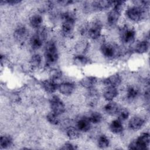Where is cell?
Here are the masks:
<instances>
[{
	"mask_svg": "<svg viewBox=\"0 0 150 150\" xmlns=\"http://www.w3.org/2000/svg\"><path fill=\"white\" fill-rule=\"evenodd\" d=\"M121 13L115 9H112L109 12L107 15V23L109 25H114L118 21Z\"/></svg>",
	"mask_w": 150,
	"mask_h": 150,
	"instance_id": "cell-16",
	"label": "cell"
},
{
	"mask_svg": "<svg viewBox=\"0 0 150 150\" xmlns=\"http://www.w3.org/2000/svg\"><path fill=\"white\" fill-rule=\"evenodd\" d=\"M62 32L64 36L71 35L73 31L75 23V17L70 12H64L62 15Z\"/></svg>",
	"mask_w": 150,
	"mask_h": 150,
	"instance_id": "cell-1",
	"label": "cell"
},
{
	"mask_svg": "<svg viewBox=\"0 0 150 150\" xmlns=\"http://www.w3.org/2000/svg\"><path fill=\"white\" fill-rule=\"evenodd\" d=\"M50 105L52 112L57 115L62 114L65 111V105L60 98L54 96L50 99Z\"/></svg>",
	"mask_w": 150,
	"mask_h": 150,
	"instance_id": "cell-9",
	"label": "cell"
},
{
	"mask_svg": "<svg viewBox=\"0 0 150 150\" xmlns=\"http://www.w3.org/2000/svg\"><path fill=\"white\" fill-rule=\"evenodd\" d=\"M113 4L111 1H97L91 4V8L94 11H103L110 8Z\"/></svg>",
	"mask_w": 150,
	"mask_h": 150,
	"instance_id": "cell-10",
	"label": "cell"
},
{
	"mask_svg": "<svg viewBox=\"0 0 150 150\" xmlns=\"http://www.w3.org/2000/svg\"><path fill=\"white\" fill-rule=\"evenodd\" d=\"M75 88L74 84L70 82H64L58 85L57 90L59 92L66 96L70 95L73 93Z\"/></svg>",
	"mask_w": 150,
	"mask_h": 150,
	"instance_id": "cell-11",
	"label": "cell"
},
{
	"mask_svg": "<svg viewBox=\"0 0 150 150\" xmlns=\"http://www.w3.org/2000/svg\"><path fill=\"white\" fill-rule=\"evenodd\" d=\"M98 99V94L97 90H94L93 88L89 89L87 96V103L89 104V105L91 107L94 106L97 104Z\"/></svg>",
	"mask_w": 150,
	"mask_h": 150,
	"instance_id": "cell-19",
	"label": "cell"
},
{
	"mask_svg": "<svg viewBox=\"0 0 150 150\" xmlns=\"http://www.w3.org/2000/svg\"><path fill=\"white\" fill-rule=\"evenodd\" d=\"M120 36L121 42L125 44H131L135 37V31L134 29L124 26L121 28L120 31Z\"/></svg>",
	"mask_w": 150,
	"mask_h": 150,
	"instance_id": "cell-5",
	"label": "cell"
},
{
	"mask_svg": "<svg viewBox=\"0 0 150 150\" xmlns=\"http://www.w3.org/2000/svg\"><path fill=\"white\" fill-rule=\"evenodd\" d=\"M58 115H59L53 112H50L46 115V118L50 124L53 125H57L59 123V118Z\"/></svg>",
	"mask_w": 150,
	"mask_h": 150,
	"instance_id": "cell-29",
	"label": "cell"
},
{
	"mask_svg": "<svg viewBox=\"0 0 150 150\" xmlns=\"http://www.w3.org/2000/svg\"><path fill=\"white\" fill-rule=\"evenodd\" d=\"M45 57L47 64H52L57 62L59 54L54 42L50 41L46 44L45 50Z\"/></svg>",
	"mask_w": 150,
	"mask_h": 150,
	"instance_id": "cell-3",
	"label": "cell"
},
{
	"mask_svg": "<svg viewBox=\"0 0 150 150\" xmlns=\"http://www.w3.org/2000/svg\"><path fill=\"white\" fill-rule=\"evenodd\" d=\"M88 47V43L87 42H80L76 46V50L80 53H84Z\"/></svg>",
	"mask_w": 150,
	"mask_h": 150,
	"instance_id": "cell-34",
	"label": "cell"
},
{
	"mask_svg": "<svg viewBox=\"0 0 150 150\" xmlns=\"http://www.w3.org/2000/svg\"><path fill=\"white\" fill-rule=\"evenodd\" d=\"M12 144V138L8 135H2L0 138V145L2 148H7Z\"/></svg>",
	"mask_w": 150,
	"mask_h": 150,
	"instance_id": "cell-25",
	"label": "cell"
},
{
	"mask_svg": "<svg viewBox=\"0 0 150 150\" xmlns=\"http://www.w3.org/2000/svg\"><path fill=\"white\" fill-rule=\"evenodd\" d=\"M110 129L111 131L115 134H120L123 131V125L122 122L119 120L112 121L110 125Z\"/></svg>",
	"mask_w": 150,
	"mask_h": 150,
	"instance_id": "cell-21",
	"label": "cell"
},
{
	"mask_svg": "<svg viewBox=\"0 0 150 150\" xmlns=\"http://www.w3.org/2000/svg\"><path fill=\"white\" fill-rule=\"evenodd\" d=\"M144 124V120L139 117H134L132 118L128 123L129 128L133 131L139 130Z\"/></svg>",
	"mask_w": 150,
	"mask_h": 150,
	"instance_id": "cell-14",
	"label": "cell"
},
{
	"mask_svg": "<svg viewBox=\"0 0 150 150\" xmlns=\"http://www.w3.org/2000/svg\"><path fill=\"white\" fill-rule=\"evenodd\" d=\"M91 123L88 118L82 117L77 121V126L78 129L83 132H87L91 128Z\"/></svg>",
	"mask_w": 150,
	"mask_h": 150,
	"instance_id": "cell-15",
	"label": "cell"
},
{
	"mask_svg": "<svg viewBox=\"0 0 150 150\" xmlns=\"http://www.w3.org/2000/svg\"><path fill=\"white\" fill-rule=\"evenodd\" d=\"M29 22L32 27L35 28H39L42 23L43 19L40 15H35L30 18Z\"/></svg>",
	"mask_w": 150,
	"mask_h": 150,
	"instance_id": "cell-24",
	"label": "cell"
},
{
	"mask_svg": "<svg viewBox=\"0 0 150 150\" xmlns=\"http://www.w3.org/2000/svg\"><path fill=\"white\" fill-rule=\"evenodd\" d=\"M59 3H60L61 5H70L72 3H73V1H58Z\"/></svg>",
	"mask_w": 150,
	"mask_h": 150,
	"instance_id": "cell-38",
	"label": "cell"
},
{
	"mask_svg": "<svg viewBox=\"0 0 150 150\" xmlns=\"http://www.w3.org/2000/svg\"><path fill=\"white\" fill-rule=\"evenodd\" d=\"M74 64L78 66H85L90 63V59L82 54L75 56L73 58Z\"/></svg>",
	"mask_w": 150,
	"mask_h": 150,
	"instance_id": "cell-23",
	"label": "cell"
},
{
	"mask_svg": "<svg viewBox=\"0 0 150 150\" xmlns=\"http://www.w3.org/2000/svg\"><path fill=\"white\" fill-rule=\"evenodd\" d=\"M139 95V90L134 86H129L127 90V97L129 100H132Z\"/></svg>",
	"mask_w": 150,
	"mask_h": 150,
	"instance_id": "cell-26",
	"label": "cell"
},
{
	"mask_svg": "<svg viewBox=\"0 0 150 150\" xmlns=\"http://www.w3.org/2000/svg\"><path fill=\"white\" fill-rule=\"evenodd\" d=\"M149 144V134L147 132L141 134L137 139L129 145V149H146Z\"/></svg>",
	"mask_w": 150,
	"mask_h": 150,
	"instance_id": "cell-4",
	"label": "cell"
},
{
	"mask_svg": "<svg viewBox=\"0 0 150 150\" xmlns=\"http://www.w3.org/2000/svg\"><path fill=\"white\" fill-rule=\"evenodd\" d=\"M109 143V139L105 135H101L98 139V145L102 149L108 147Z\"/></svg>",
	"mask_w": 150,
	"mask_h": 150,
	"instance_id": "cell-31",
	"label": "cell"
},
{
	"mask_svg": "<svg viewBox=\"0 0 150 150\" xmlns=\"http://www.w3.org/2000/svg\"><path fill=\"white\" fill-rule=\"evenodd\" d=\"M89 120L91 123L98 124L102 121V115L98 112H93L89 117Z\"/></svg>",
	"mask_w": 150,
	"mask_h": 150,
	"instance_id": "cell-30",
	"label": "cell"
},
{
	"mask_svg": "<svg viewBox=\"0 0 150 150\" xmlns=\"http://www.w3.org/2000/svg\"><path fill=\"white\" fill-rule=\"evenodd\" d=\"M42 87L46 92L49 93H53L57 89L58 86L54 82V80L50 79L43 81L42 82Z\"/></svg>",
	"mask_w": 150,
	"mask_h": 150,
	"instance_id": "cell-17",
	"label": "cell"
},
{
	"mask_svg": "<svg viewBox=\"0 0 150 150\" xmlns=\"http://www.w3.org/2000/svg\"><path fill=\"white\" fill-rule=\"evenodd\" d=\"M28 34V31L25 26H19L15 29L13 35L18 41L23 42L26 39Z\"/></svg>",
	"mask_w": 150,
	"mask_h": 150,
	"instance_id": "cell-13",
	"label": "cell"
},
{
	"mask_svg": "<svg viewBox=\"0 0 150 150\" xmlns=\"http://www.w3.org/2000/svg\"><path fill=\"white\" fill-rule=\"evenodd\" d=\"M144 11L141 6H134L127 9L126 11V15L132 21L138 22L140 21L144 16Z\"/></svg>",
	"mask_w": 150,
	"mask_h": 150,
	"instance_id": "cell-7",
	"label": "cell"
},
{
	"mask_svg": "<svg viewBox=\"0 0 150 150\" xmlns=\"http://www.w3.org/2000/svg\"><path fill=\"white\" fill-rule=\"evenodd\" d=\"M62 76V72L59 70H53L51 71V79L56 80L60 78Z\"/></svg>",
	"mask_w": 150,
	"mask_h": 150,
	"instance_id": "cell-35",
	"label": "cell"
},
{
	"mask_svg": "<svg viewBox=\"0 0 150 150\" xmlns=\"http://www.w3.org/2000/svg\"><path fill=\"white\" fill-rule=\"evenodd\" d=\"M107 87H117L121 83V77L118 74H114L104 79L103 81Z\"/></svg>",
	"mask_w": 150,
	"mask_h": 150,
	"instance_id": "cell-12",
	"label": "cell"
},
{
	"mask_svg": "<svg viewBox=\"0 0 150 150\" xmlns=\"http://www.w3.org/2000/svg\"><path fill=\"white\" fill-rule=\"evenodd\" d=\"M148 50V43L146 41L139 42L135 46V52L139 54L146 53Z\"/></svg>",
	"mask_w": 150,
	"mask_h": 150,
	"instance_id": "cell-27",
	"label": "cell"
},
{
	"mask_svg": "<svg viewBox=\"0 0 150 150\" xmlns=\"http://www.w3.org/2000/svg\"><path fill=\"white\" fill-rule=\"evenodd\" d=\"M100 50L104 56L110 59L120 56L121 52L119 46L114 43H103L101 46Z\"/></svg>",
	"mask_w": 150,
	"mask_h": 150,
	"instance_id": "cell-2",
	"label": "cell"
},
{
	"mask_svg": "<svg viewBox=\"0 0 150 150\" xmlns=\"http://www.w3.org/2000/svg\"><path fill=\"white\" fill-rule=\"evenodd\" d=\"M46 36V33L43 29H39L36 34L33 35L30 39V44L32 49L36 50L42 46Z\"/></svg>",
	"mask_w": 150,
	"mask_h": 150,
	"instance_id": "cell-6",
	"label": "cell"
},
{
	"mask_svg": "<svg viewBox=\"0 0 150 150\" xmlns=\"http://www.w3.org/2000/svg\"><path fill=\"white\" fill-rule=\"evenodd\" d=\"M67 136L71 139H77L80 137V133L79 129L74 127H69L66 130Z\"/></svg>",
	"mask_w": 150,
	"mask_h": 150,
	"instance_id": "cell-28",
	"label": "cell"
},
{
	"mask_svg": "<svg viewBox=\"0 0 150 150\" xmlns=\"http://www.w3.org/2000/svg\"><path fill=\"white\" fill-rule=\"evenodd\" d=\"M120 108L117 103L115 102H110L104 106L105 111L109 115H116L119 110Z\"/></svg>",
	"mask_w": 150,
	"mask_h": 150,
	"instance_id": "cell-22",
	"label": "cell"
},
{
	"mask_svg": "<svg viewBox=\"0 0 150 150\" xmlns=\"http://www.w3.org/2000/svg\"><path fill=\"white\" fill-rule=\"evenodd\" d=\"M97 83V79L93 76H87L83 78L80 81L81 85L88 89L94 87Z\"/></svg>",
	"mask_w": 150,
	"mask_h": 150,
	"instance_id": "cell-20",
	"label": "cell"
},
{
	"mask_svg": "<svg viewBox=\"0 0 150 150\" xmlns=\"http://www.w3.org/2000/svg\"><path fill=\"white\" fill-rule=\"evenodd\" d=\"M41 62H42L41 56L38 54L33 55L30 60V63L31 66L33 67H37L39 66L40 64H41Z\"/></svg>",
	"mask_w": 150,
	"mask_h": 150,
	"instance_id": "cell-33",
	"label": "cell"
},
{
	"mask_svg": "<svg viewBox=\"0 0 150 150\" xmlns=\"http://www.w3.org/2000/svg\"><path fill=\"white\" fill-rule=\"evenodd\" d=\"M86 32L88 36L92 39H97L100 38L101 34L102 25L99 21H94L91 25L87 28Z\"/></svg>",
	"mask_w": 150,
	"mask_h": 150,
	"instance_id": "cell-8",
	"label": "cell"
},
{
	"mask_svg": "<svg viewBox=\"0 0 150 150\" xmlns=\"http://www.w3.org/2000/svg\"><path fill=\"white\" fill-rule=\"evenodd\" d=\"M60 149L70 150V149H77V147L71 143H66L60 148Z\"/></svg>",
	"mask_w": 150,
	"mask_h": 150,
	"instance_id": "cell-36",
	"label": "cell"
},
{
	"mask_svg": "<svg viewBox=\"0 0 150 150\" xmlns=\"http://www.w3.org/2000/svg\"><path fill=\"white\" fill-rule=\"evenodd\" d=\"M21 1H18V0H10V1H1V3H5V4H11V5H15L17 4L19 2H21Z\"/></svg>",
	"mask_w": 150,
	"mask_h": 150,
	"instance_id": "cell-37",
	"label": "cell"
},
{
	"mask_svg": "<svg viewBox=\"0 0 150 150\" xmlns=\"http://www.w3.org/2000/svg\"><path fill=\"white\" fill-rule=\"evenodd\" d=\"M118 94V91L115 87H107L103 93V96L106 100L111 101L115 98Z\"/></svg>",
	"mask_w": 150,
	"mask_h": 150,
	"instance_id": "cell-18",
	"label": "cell"
},
{
	"mask_svg": "<svg viewBox=\"0 0 150 150\" xmlns=\"http://www.w3.org/2000/svg\"><path fill=\"white\" fill-rule=\"evenodd\" d=\"M117 114L118 115V120H119L121 122L127 120L129 117V112L125 108H120Z\"/></svg>",
	"mask_w": 150,
	"mask_h": 150,
	"instance_id": "cell-32",
	"label": "cell"
}]
</instances>
